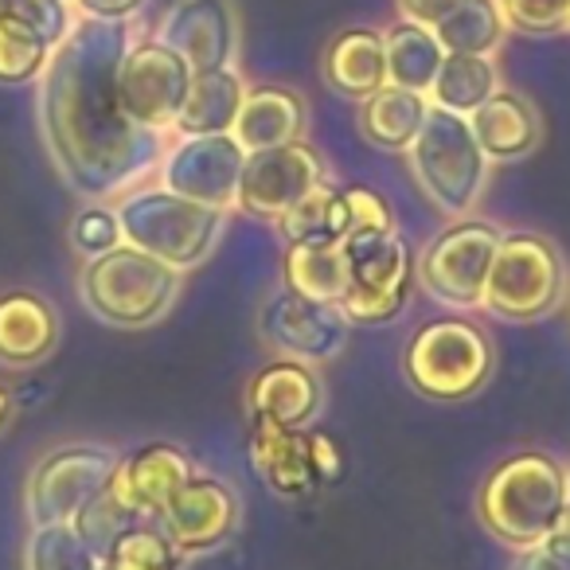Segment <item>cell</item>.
<instances>
[{"label": "cell", "mask_w": 570, "mask_h": 570, "mask_svg": "<svg viewBox=\"0 0 570 570\" xmlns=\"http://www.w3.org/2000/svg\"><path fill=\"white\" fill-rule=\"evenodd\" d=\"M196 461L184 445L149 442L137 453L121 458L118 473L110 481V492L137 515V520H157L165 504L196 476Z\"/></svg>", "instance_id": "ac0fdd59"}, {"label": "cell", "mask_w": 570, "mask_h": 570, "mask_svg": "<svg viewBox=\"0 0 570 570\" xmlns=\"http://www.w3.org/2000/svg\"><path fill=\"white\" fill-rule=\"evenodd\" d=\"M461 4H465V0H399V12H403V20L438 28L450 12H458Z\"/></svg>", "instance_id": "74e56055"}, {"label": "cell", "mask_w": 570, "mask_h": 570, "mask_svg": "<svg viewBox=\"0 0 570 570\" xmlns=\"http://www.w3.org/2000/svg\"><path fill=\"white\" fill-rule=\"evenodd\" d=\"M145 0H75V9L87 20H134Z\"/></svg>", "instance_id": "ab89813d"}, {"label": "cell", "mask_w": 570, "mask_h": 570, "mask_svg": "<svg viewBox=\"0 0 570 570\" xmlns=\"http://www.w3.org/2000/svg\"><path fill=\"white\" fill-rule=\"evenodd\" d=\"M497 90H500V71L492 63V56H453V51H445L442 71H438L426 98L430 106H442V110L465 114L469 118Z\"/></svg>", "instance_id": "83f0119b"}, {"label": "cell", "mask_w": 570, "mask_h": 570, "mask_svg": "<svg viewBox=\"0 0 570 570\" xmlns=\"http://www.w3.org/2000/svg\"><path fill=\"white\" fill-rule=\"evenodd\" d=\"M570 504V469L543 450H520L489 469L476 492V515L497 543L523 551L543 543Z\"/></svg>", "instance_id": "7a4b0ae2"}, {"label": "cell", "mask_w": 570, "mask_h": 570, "mask_svg": "<svg viewBox=\"0 0 570 570\" xmlns=\"http://www.w3.org/2000/svg\"><path fill=\"white\" fill-rule=\"evenodd\" d=\"M352 282L348 294L341 297V309L352 325H387L411 305L414 285V250L403 235H387L364 250H348Z\"/></svg>", "instance_id": "7c38bea8"}, {"label": "cell", "mask_w": 570, "mask_h": 570, "mask_svg": "<svg viewBox=\"0 0 570 570\" xmlns=\"http://www.w3.org/2000/svg\"><path fill=\"white\" fill-rule=\"evenodd\" d=\"M325 82L348 102H364L387 87V43L375 28H344L328 40L321 59Z\"/></svg>", "instance_id": "603a6c76"}, {"label": "cell", "mask_w": 570, "mask_h": 570, "mask_svg": "<svg viewBox=\"0 0 570 570\" xmlns=\"http://www.w3.org/2000/svg\"><path fill=\"white\" fill-rule=\"evenodd\" d=\"M411 173L419 180L422 196L450 219L473 215L489 184V157L476 141L465 114L430 106V118L414 145L406 149Z\"/></svg>", "instance_id": "52a82bcc"}, {"label": "cell", "mask_w": 570, "mask_h": 570, "mask_svg": "<svg viewBox=\"0 0 570 570\" xmlns=\"http://www.w3.org/2000/svg\"><path fill=\"white\" fill-rule=\"evenodd\" d=\"M0 20H17V24L36 28L51 43H59L75 28L67 0H0Z\"/></svg>", "instance_id": "8d00e7d4"}, {"label": "cell", "mask_w": 570, "mask_h": 570, "mask_svg": "<svg viewBox=\"0 0 570 570\" xmlns=\"http://www.w3.org/2000/svg\"><path fill=\"white\" fill-rule=\"evenodd\" d=\"M246 98V82L235 67H219V71H196L184 102L180 118H176V134L196 137V134H230L238 118V106Z\"/></svg>", "instance_id": "484cf974"}, {"label": "cell", "mask_w": 570, "mask_h": 570, "mask_svg": "<svg viewBox=\"0 0 570 570\" xmlns=\"http://www.w3.org/2000/svg\"><path fill=\"white\" fill-rule=\"evenodd\" d=\"M469 126H473L489 165H512V160L531 157L543 145V118H539L535 102L508 87H500L492 98H484L469 114Z\"/></svg>", "instance_id": "d6986e66"}, {"label": "cell", "mask_w": 570, "mask_h": 570, "mask_svg": "<svg viewBox=\"0 0 570 570\" xmlns=\"http://www.w3.org/2000/svg\"><path fill=\"white\" fill-rule=\"evenodd\" d=\"M341 184L325 180L313 191H305L294 207L274 219V230L282 235V243H313V238H336L341 243Z\"/></svg>", "instance_id": "4dcf8cb0"}, {"label": "cell", "mask_w": 570, "mask_h": 570, "mask_svg": "<svg viewBox=\"0 0 570 570\" xmlns=\"http://www.w3.org/2000/svg\"><path fill=\"white\" fill-rule=\"evenodd\" d=\"M59 348V313L32 289L0 294V364L36 367Z\"/></svg>", "instance_id": "ffe728a7"}, {"label": "cell", "mask_w": 570, "mask_h": 570, "mask_svg": "<svg viewBox=\"0 0 570 570\" xmlns=\"http://www.w3.org/2000/svg\"><path fill=\"white\" fill-rule=\"evenodd\" d=\"M356 106H360L356 110L360 134H364L367 145H375V149H383V153H406L430 118L426 95L391 87V82Z\"/></svg>", "instance_id": "d4e9b609"}, {"label": "cell", "mask_w": 570, "mask_h": 570, "mask_svg": "<svg viewBox=\"0 0 570 570\" xmlns=\"http://www.w3.org/2000/svg\"><path fill=\"white\" fill-rule=\"evenodd\" d=\"M328 180V160L313 149L309 141H289L277 149L246 153L243 176H238V199L235 207L250 219L274 223L285 215L305 191Z\"/></svg>", "instance_id": "4fadbf2b"}, {"label": "cell", "mask_w": 570, "mask_h": 570, "mask_svg": "<svg viewBox=\"0 0 570 570\" xmlns=\"http://www.w3.org/2000/svg\"><path fill=\"white\" fill-rule=\"evenodd\" d=\"M309 129V106L289 87H246V98L238 106V118L230 126V137L246 153L277 149V145L302 141Z\"/></svg>", "instance_id": "44dd1931"}, {"label": "cell", "mask_w": 570, "mask_h": 570, "mask_svg": "<svg viewBox=\"0 0 570 570\" xmlns=\"http://www.w3.org/2000/svg\"><path fill=\"white\" fill-rule=\"evenodd\" d=\"M173 51L188 59L191 71L235 67L238 56V12L230 0H176L165 12L160 36Z\"/></svg>", "instance_id": "e0dca14e"}, {"label": "cell", "mask_w": 570, "mask_h": 570, "mask_svg": "<svg viewBox=\"0 0 570 570\" xmlns=\"http://www.w3.org/2000/svg\"><path fill=\"white\" fill-rule=\"evenodd\" d=\"M121 238L153 258L168 262L173 269L188 274L199 262H207L227 230L230 212L207 207L196 199H184L168 188H134L118 199Z\"/></svg>", "instance_id": "277c9868"}, {"label": "cell", "mask_w": 570, "mask_h": 570, "mask_svg": "<svg viewBox=\"0 0 570 570\" xmlns=\"http://www.w3.org/2000/svg\"><path fill=\"white\" fill-rule=\"evenodd\" d=\"M250 465L285 500H305L321 489V473L313 465V450H309V430L254 426Z\"/></svg>", "instance_id": "7402d4cb"}, {"label": "cell", "mask_w": 570, "mask_h": 570, "mask_svg": "<svg viewBox=\"0 0 570 570\" xmlns=\"http://www.w3.org/2000/svg\"><path fill=\"white\" fill-rule=\"evenodd\" d=\"M352 282V262L336 238H313V243H289L282 254V285L313 302L341 305Z\"/></svg>", "instance_id": "cb8c5ba5"}, {"label": "cell", "mask_w": 570, "mask_h": 570, "mask_svg": "<svg viewBox=\"0 0 570 570\" xmlns=\"http://www.w3.org/2000/svg\"><path fill=\"white\" fill-rule=\"evenodd\" d=\"M543 547L554 554H562V559H570V504L559 512V520L551 523V531L543 535Z\"/></svg>", "instance_id": "b9f144b4"}, {"label": "cell", "mask_w": 570, "mask_h": 570, "mask_svg": "<svg viewBox=\"0 0 570 570\" xmlns=\"http://www.w3.org/2000/svg\"><path fill=\"white\" fill-rule=\"evenodd\" d=\"M134 32L129 20H75L40 75V129L67 188L106 204L160 165L165 134L137 126L121 106L118 71Z\"/></svg>", "instance_id": "6da1fadb"}, {"label": "cell", "mask_w": 570, "mask_h": 570, "mask_svg": "<svg viewBox=\"0 0 570 570\" xmlns=\"http://www.w3.org/2000/svg\"><path fill=\"white\" fill-rule=\"evenodd\" d=\"M341 246L344 250H364L380 238L395 235V212L391 204L367 184H344L341 188Z\"/></svg>", "instance_id": "d6a6232c"}, {"label": "cell", "mask_w": 570, "mask_h": 570, "mask_svg": "<svg viewBox=\"0 0 570 570\" xmlns=\"http://www.w3.org/2000/svg\"><path fill=\"white\" fill-rule=\"evenodd\" d=\"M184 274L153 254L118 243L114 250L82 262L79 297L110 328H149L168 317L180 297Z\"/></svg>", "instance_id": "3957f363"}, {"label": "cell", "mask_w": 570, "mask_h": 570, "mask_svg": "<svg viewBox=\"0 0 570 570\" xmlns=\"http://www.w3.org/2000/svg\"><path fill=\"white\" fill-rule=\"evenodd\" d=\"M321 411H325V383L317 364L277 356L246 383V414L254 426L309 430Z\"/></svg>", "instance_id": "2e32d148"}, {"label": "cell", "mask_w": 570, "mask_h": 570, "mask_svg": "<svg viewBox=\"0 0 570 570\" xmlns=\"http://www.w3.org/2000/svg\"><path fill=\"white\" fill-rule=\"evenodd\" d=\"M352 321L341 305L313 302L294 289L277 285L258 309V336L274 356L305 360V364H328L352 341Z\"/></svg>", "instance_id": "30bf717a"}, {"label": "cell", "mask_w": 570, "mask_h": 570, "mask_svg": "<svg viewBox=\"0 0 570 570\" xmlns=\"http://www.w3.org/2000/svg\"><path fill=\"white\" fill-rule=\"evenodd\" d=\"M383 43H387V82L403 90H419V95H430L438 71H442L445 48L438 43L434 28L414 24V20H399L395 28L383 32Z\"/></svg>", "instance_id": "4316f807"}, {"label": "cell", "mask_w": 570, "mask_h": 570, "mask_svg": "<svg viewBox=\"0 0 570 570\" xmlns=\"http://www.w3.org/2000/svg\"><path fill=\"white\" fill-rule=\"evenodd\" d=\"M9 419H12V395L4 387H0V430L9 426Z\"/></svg>", "instance_id": "7bdbcfd3"}, {"label": "cell", "mask_w": 570, "mask_h": 570, "mask_svg": "<svg viewBox=\"0 0 570 570\" xmlns=\"http://www.w3.org/2000/svg\"><path fill=\"white\" fill-rule=\"evenodd\" d=\"M196 71L165 40H134L121 59L118 90L126 114L145 129L168 134L180 118Z\"/></svg>", "instance_id": "8fae6325"}, {"label": "cell", "mask_w": 570, "mask_h": 570, "mask_svg": "<svg viewBox=\"0 0 570 570\" xmlns=\"http://www.w3.org/2000/svg\"><path fill=\"white\" fill-rule=\"evenodd\" d=\"M504 24L523 36H554L567 32L570 0H497Z\"/></svg>", "instance_id": "d590c367"}, {"label": "cell", "mask_w": 570, "mask_h": 570, "mask_svg": "<svg viewBox=\"0 0 570 570\" xmlns=\"http://www.w3.org/2000/svg\"><path fill=\"white\" fill-rule=\"evenodd\" d=\"M24 570H102V554L75 523H43L24 543Z\"/></svg>", "instance_id": "1f68e13d"}, {"label": "cell", "mask_w": 570, "mask_h": 570, "mask_svg": "<svg viewBox=\"0 0 570 570\" xmlns=\"http://www.w3.org/2000/svg\"><path fill=\"white\" fill-rule=\"evenodd\" d=\"M51 51H56V43L43 40L36 28L0 20V82L4 87H24V82L40 79Z\"/></svg>", "instance_id": "836d02e7"}, {"label": "cell", "mask_w": 570, "mask_h": 570, "mask_svg": "<svg viewBox=\"0 0 570 570\" xmlns=\"http://www.w3.org/2000/svg\"><path fill=\"white\" fill-rule=\"evenodd\" d=\"M246 165V149L230 134L180 137L160 157V188L207 207L230 212L238 199V176Z\"/></svg>", "instance_id": "5bb4252c"}, {"label": "cell", "mask_w": 570, "mask_h": 570, "mask_svg": "<svg viewBox=\"0 0 570 570\" xmlns=\"http://www.w3.org/2000/svg\"><path fill=\"white\" fill-rule=\"evenodd\" d=\"M188 554L173 543L157 520H137L114 535L102 554V570H184Z\"/></svg>", "instance_id": "f1b7e54d"}, {"label": "cell", "mask_w": 570, "mask_h": 570, "mask_svg": "<svg viewBox=\"0 0 570 570\" xmlns=\"http://www.w3.org/2000/svg\"><path fill=\"white\" fill-rule=\"evenodd\" d=\"M567 32H570V20H567Z\"/></svg>", "instance_id": "ee69618b"}, {"label": "cell", "mask_w": 570, "mask_h": 570, "mask_svg": "<svg viewBox=\"0 0 570 570\" xmlns=\"http://www.w3.org/2000/svg\"><path fill=\"white\" fill-rule=\"evenodd\" d=\"M500 235H504V227L484 219V215L450 219L426 243L419 262H414L419 285L434 302L450 305V309H461V313L481 309Z\"/></svg>", "instance_id": "ba28073f"}, {"label": "cell", "mask_w": 570, "mask_h": 570, "mask_svg": "<svg viewBox=\"0 0 570 570\" xmlns=\"http://www.w3.org/2000/svg\"><path fill=\"white\" fill-rule=\"evenodd\" d=\"M570 297V269L543 230H504L484 285V313L508 325H535Z\"/></svg>", "instance_id": "5b68a950"}, {"label": "cell", "mask_w": 570, "mask_h": 570, "mask_svg": "<svg viewBox=\"0 0 570 570\" xmlns=\"http://www.w3.org/2000/svg\"><path fill=\"white\" fill-rule=\"evenodd\" d=\"M497 344L469 317H438L411 333L403 348V375L422 399L465 403L489 387Z\"/></svg>", "instance_id": "8992f818"}, {"label": "cell", "mask_w": 570, "mask_h": 570, "mask_svg": "<svg viewBox=\"0 0 570 570\" xmlns=\"http://www.w3.org/2000/svg\"><path fill=\"white\" fill-rule=\"evenodd\" d=\"M121 465L114 445L75 442L43 453L24 484V512L32 528L43 523H75L106 489Z\"/></svg>", "instance_id": "9c48e42d"}, {"label": "cell", "mask_w": 570, "mask_h": 570, "mask_svg": "<svg viewBox=\"0 0 570 570\" xmlns=\"http://www.w3.org/2000/svg\"><path fill=\"white\" fill-rule=\"evenodd\" d=\"M118 243H126V238H121L118 212L110 204H87L71 219V246L82 258H98V254L114 250Z\"/></svg>", "instance_id": "e575fe53"}, {"label": "cell", "mask_w": 570, "mask_h": 570, "mask_svg": "<svg viewBox=\"0 0 570 570\" xmlns=\"http://www.w3.org/2000/svg\"><path fill=\"white\" fill-rule=\"evenodd\" d=\"M434 36L453 56H492L504 43L508 24L497 0H465L434 28Z\"/></svg>", "instance_id": "f546056e"}, {"label": "cell", "mask_w": 570, "mask_h": 570, "mask_svg": "<svg viewBox=\"0 0 570 570\" xmlns=\"http://www.w3.org/2000/svg\"><path fill=\"white\" fill-rule=\"evenodd\" d=\"M512 570H570V559H562V554L547 551L543 543H535V547H523V551H515Z\"/></svg>", "instance_id": "60d3db41"}, {"label": "cell", "mask_w": 570, "mask_h": 570, "mask_svg": "<svg viewBox=\"0 0 570 570\" xmlns=\"http://www.w3.org/2000/svg\"><path fill=\"white\" fill-rule=\"evenodd\" d=\"M243 520V500L223 476L196 473L157 515L160 528L173 535V543L184 554L215 551L238 531Z\"/></svg>", "instance_id": "9a60e30c"}, {"label": "cell", "mask_w": 570, "mask_h": 570, "mask_svg": "<svg viewBox=\"0 0 570 570\" xmlns=\"http://www.w3.org/2000/svg\"><path fill=\"white\" fill-rule=\"evenodd\" d=\"M309 450H313V465L321 473V484H333L344 473V458L336 450V442L328 434H321V430H309Z\"/></svg>", "instance_id": "f35d334b"}]
</instances>
